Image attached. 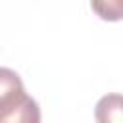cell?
Returning <instances> with one entry per match:
<instances>
[{
    "instance_id": "obj_1",
    "label": "cell",
    "mask_w": 123,
    "mask_h": 123,
    "mask_svg": "<svg viewBox=\"0 0 123 123\" xmlns=\"http://www.w3.org/2000/svg\"><path fill=\"white\" fill-rule=\"evenodd\" d=\"M27 98L21 77L10 69L0 67V121L12 115Z\"/></svg>"
},
{
    "instance_id": "obj_3",
    "label": "cell",
    "mask_w": 123,
    "mask_h": 123,
    "mask_svg": "<svg viewBox=\"0 0 123 123\" xmlns=\"http://www.w3.org/2000/svg\"><path fill=\"white\" fill-rule=\"evenodd\" d=\"M0 123H40V108H38L35 98L27 96L23 100V104L12 115L2 119Z\"/></svg>"
},
{
    "instance_id": "obj_2",
    "label": "cell",
    "mask_w": 123,
    "mask_h": 123,
    "mask_svg": "<svg viewBox=\"0 0 123 123\" xmlns=\"http://www.w3.org/2000/svg\"><path fill=\"white\" fill-rule=\"evenodd\" d=\"M123 100L121 94L113 92V94H106L98 100L96 108H94V117L96 123H123Z\"/></svg>"
}]
</instances>
